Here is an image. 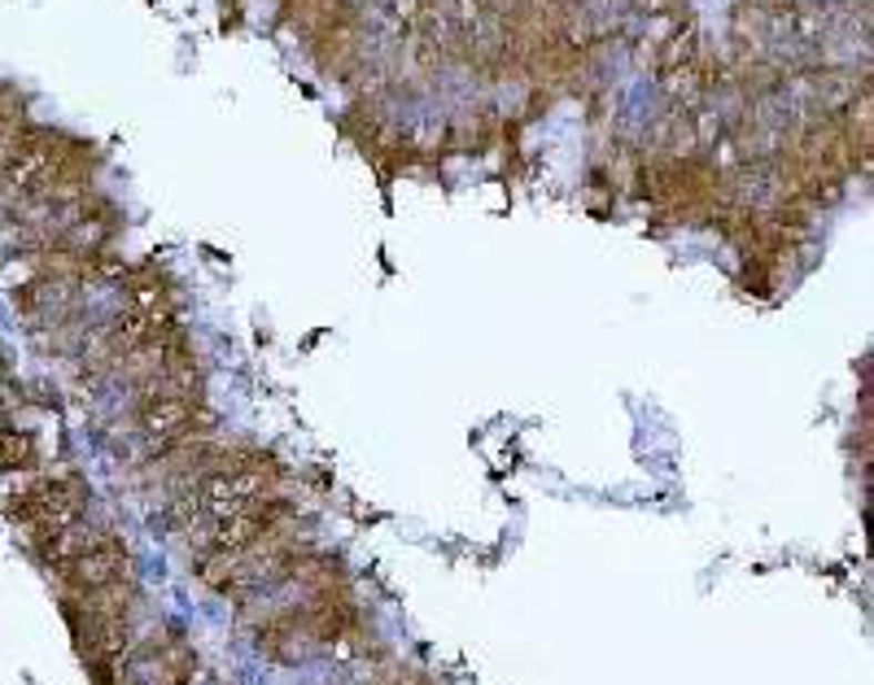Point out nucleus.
I'll return each instance as SVG.
<instances>
[{
    "label": "nucleus",
    "mask_w": 874,
    "mask_h": 685,
    "mask_svg": "<svg viewBox=\"0 0 874 685\" xmlns=\"http://www.w3.org/2000/svg\"><path fill=\"white\" fill-rule=\"evenodd\" d=\"M0 468L4 472L35 468V441L27 432H18V428H4V423H0Z\"/></svg>",
    "instance_id": "obj_1"
}]
</instances>
